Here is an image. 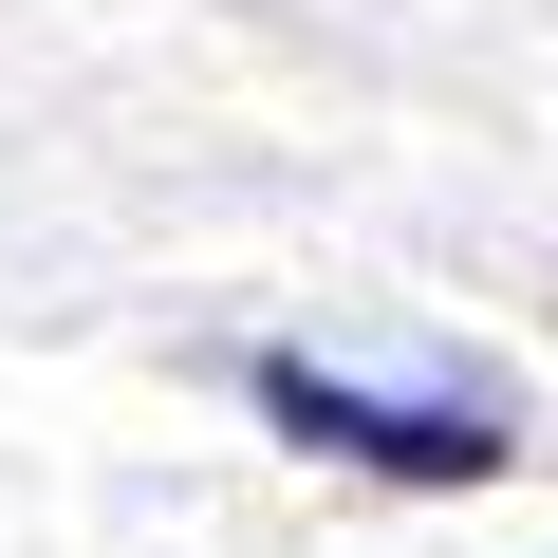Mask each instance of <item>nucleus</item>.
<instances>
[{
    "instance_id": "obj_1",
    "label": "nucleus",
    "mask_w": 558,
    "mask_h": 558,
    "mask_svg": "<svg viewBox=\"0 0 558 558\" xmlns=\"http://www.w3.org/2000/svg\"><path fill=\"white\" fill-rule=\"evenodd\" d=\"M260 410H279V447L373 465V484H484V465L521 447L502 391H354V373H317V354H260Z\"/></svg>"
}]
</instances>
